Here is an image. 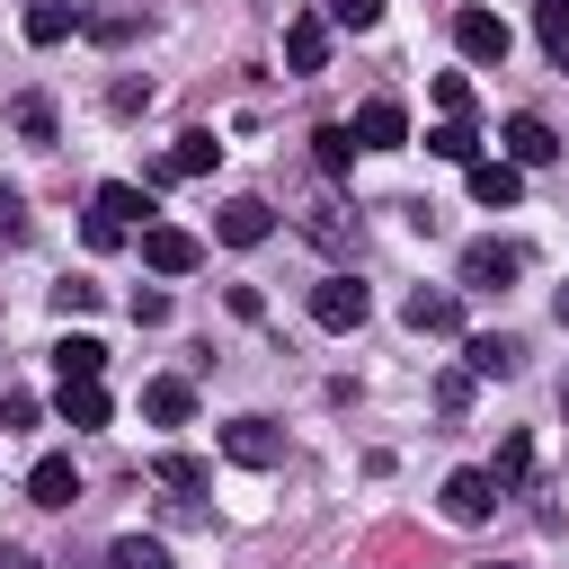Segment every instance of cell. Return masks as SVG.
<instances>
[{"instance_id": "cell-5", "label": "cell", "mask_w": 569, "mask_h": 569, "mask_svg": "<svg viewBox=\"0 0 569 569\" xmlns=\"http://www.w3.org/2000/svg\"><path fill=\"white\" fill-rule=\"evenodd\" d=\"M347 133H356V151H409V107L400 98H365Z\"/></svg>"}, {"instance_id": "cell-4", "label": "cell", "mask_w": 569, "mask_h": 569, "mask_svg": "<svg viewBox=\"0 0 569 569\" xmlns=\"http://www.w3.org/2000/svg\"><path fill=\"white\" fill-rule=\"evenodd\" d=\"M222 453H231L240 471H276V462H284V427H276V418H231V427H222Z\"/></svg>"}, {"instance_id": "cell-29", "label": "cell", "mask_w": 569, "mask_h": 569, "mask_svg": "<svg viewBox=\"0 0 569 569\" xmlns=\"http://www.w3.org/2000/svg\"><path fill=\"white\" fill-rule=\"evenodd\" d=\"M9 124H18V133H27V142H53V107H44V98H36V89H27V98H18V107H9Z\"/></svg>"}, {"instance_id": "cell-21", "label": "cell", "mask_w": 569, "mask_h": 569, "mask_svg": "<svg viewBox=\"0 0 569 569\" xmlns=\"http://www.w3.org/2000/svg\"><path fill=\"white\" fill-rule=\"evenodd\" d=\"M62 36H80V0H36L27 9V44H62Z\"/></svg>"}, {"instance_id": "cell-17", "label": "cell", "mask_w": 569, "mask_h": 569, "mask_svg": "<svg viewBox=\"0 0 569 569\" xmlns=\"http://www.w3.org/2000/svg\"><path fill=\"white\" fill-rule=\"evenodd\" d=\"M27 498H36V507H71V498H80V471H71V453H44V462L27 471Z\"/></svg>"}, {"instance_id": "cell-31", "label": "cell", "mask_w": 569, "mask_h": 569, "mask_svg": "<svg viewBox=\"0 0 569 569\" xmlns=\"http://www.w3.org/2000/svg\"><path fill=\"white\" fill-rule=\"evenodd\" d=\"M436 107H445V116H471V80H462V71H436Z\"/></svg>"}, {"instance_id": "cell-3", "label": "cell", "mask_w": 569, "mask_h": 569, "mask_svg": "<svg viewBox=\"0 0 569 569\" xmlns=\"http://www.w3.org/2000/svg\"><path fill=\"white\" fill-rule=\"evenodd\" d=\"M516 276H525V249H516V240H471V249H462V284H471V293H507Z\"/></svg>"}, {"instance_id": "cell-26", "label": "cell", "mask_w": 569, "mask_h": 569, "mask_svg": "<svg viewBox=\"0 0 569 569\" xmlns=\"http://www.w3.org/2000/svg\"><path fill=\"white\" fill-rule=\"evenodd\" d=\"M107 569H178V560H169V542H151V533H124V542L107 551Z\"/></svg>"}, {"instance_id": "cell-10", "label": "cell", "mask_w": 569, "mask_h": 569, "mask_svg": "<svg viewBox=\"0 0 569 569\" xmlns=\"http://www.w3.org/2000/svg\"><path fill=\"white\" fill-rule=\"evenodd\" d=\"M400 320H409L418 338H453V329H462V293H445V284H418V293L400 302Z\"/></svg>"}, {"instance_id": "cell-8", "label": "cell", "mask_w": 569, "mask_h": 569, "mask_svg": "<svg viewBox=\"0 0 569 569\" xmlns=\"http://www.w3.org/2000/svg\"><path fill=\"white\" fill-rule=\"evenodd\" d=\"M365 311H373V293H365L356 276H320V284H311V320H320V329H356Z\"/></svg>"}, {"instance_id": "cell-30", "label": "cell", "mask_w": 569, "mask_h": 569, "mask_svg": "<svg viewBox=\"0 0 569 569\" xmlns=\"http://www.w3.org/2000/svg\"><path fill=\"white\" fill-rule=\"evenodd\" d=\"M53 311H62V320H71V311H98V284H89V276H62V284H53Z\"/></svg>"}, {"instance_id": "cell-20", "label": "cell", "mask_w": 569, "mask_h": 569, "mask_svg": "<svg viewBox=\"0 0 569 569\" xmlns=\"http://www.w3.org/2000/svg\"><path fill=\"white\" fill-rule=\"evenodd\" d=\"M151 480H160V489H169V498H187V507H196V498H204V489H213V471H204V462H196V453H160V462H151Z\"/></svg>"}, {"instance_id": "cell-38", "label": "cell", "mask_w": 569, "mask_h": 569, "mask_svg": "<svg viewBox=\"0 0 569 569\" xmlns=\"http://www.w3.org/2000/svg\"><path fill=\"white\" fill-rule=\"evenodd\" d=\"M489 569H516V560H489Z\"/></svg>"}, {"instance_id": "cell-7", "label": "cell", "mask_w": 569, "mask_h": 569, "mask_svg": "<svg viewBox=\"0 0 569 569\" xmlns=\"http://www.w3.org/2000/svg\"><path fill=\"white\" fill-rule=\"evenodd\" d=\"M453 44H462V62H507V18L498 9H453Z\"/></svg>"}, {"instance_id": "cell-2", "label": "cell", "mask_w": 569, "mask_h": 569, "mask_svg": "<svg viewBox=\"0 0 569 569\" xmlns=\"http://www.w3.org/2000/svg\"><path fill=\"white\" fill-rule=\"evenodd\" d=\"M329 27H338V18H320V9H293V18H284V71H293V80L329 71Z\"/></svg>"}, {"instance_id": "cell-18", "label": "cell", "mask_w": 569, "mask_h": 569, "mask_svg": "<svg viewBox=\"0 0 569 569\" xmlns=\"http://www.w3.org/2000/svg\"><path fill=\"white\" fill-rule=\"evenodd\" d=\"M293 231L320 240V249H356V213L347 204H311V213H293Z\"/></svg>"}, {"instance_id": "cell-19", "label": "cell", "mask_w": 569, "mask_h": 569, "mask_svg": "<svg viewBox=\"0 0 569 569\" xmlns=\"http://www.w3.org/2000/svg\"><path fill=\"white\" fill-rule=\"evenodd\" d=\"M53 373H62V382H98V373H107V347H98L89 329H71V338L53 347Z\"/></svg>"}, {"instance_id": "cell-15", "label": "cell", "mask_w": 569, "mask_h": 569, "mask_svg": "<svg viewBox=\"0 0 569 569\" xmlns=\"http://www.w3.org/2000/svg\"><path fill=\"white\" fill-rule=\"evenodd\" d=\"M516 196H525V169H516V160H471V204L507 213Z\"/></svg>"}, {"instance_id": "cell-12", "label": "cell", "mask_w": 569, "mask_h": 569, "mask_svg": "<svg viewBox=\"0 0 569 569\" xmlns=\"http://www.w3.org/2000/svg\"><path fill=\"white\" fill-rule=\"evenodd\" d=\"M142 27H151L142 0H89V9H80V36H98V44H133Z\"/></svg>"}, {"instance_id": "cell-35", "label": "cell", "mask_w": 569, "mask_h": 569, "mask_svg": "<svg viewBox=\"0 0 569 569\" xmlns=\"http://www.w3.org/2000/svg\"><path fill=\"white\" fill-rule=\"evenodd\" d=\"M0 231H9V240L27 231V204H18V187H0Z\"/></svg>"}, {"instance_id": "cell-28", "label": "cell", "mask_w": 569, "mask_h": 569, "mask_svg": "<svg viewBox=\"0 0 569 569\" xmlns=\"http://www.w3.org/2000/svg\"><path fill=\"white\" fill-rule=\"evenodd\" d=\"M462 356H471V373H489V382H498V373H516V356H525V347H516V338H471Z\"/></svg>"}, {"instance_id": "cell-11", "label": "cell", "mask_w": 569, "mask_h": 569, "mask_svg": "<svg viewBox=\"0 0 569 569\" xmlns=\"http://www.w3.org/2000/svg\"><path fill=\"white\" fill-rule=\"evenodd\" d=\"M436 498H445V516H453V525H489L498 480H489V471H445V489H436Z\"/></svg>"}, {"instance_id": "cell-37", "label": "cell", "mask_w": 569, "mask_h": 569, "mask_svg": "<svg viewBox=\"0 0 569 569\" xmlns=\"http://www.w3.org/2000/svg\"><path fill=\"white\" fill-rule=\"evenodd\" d=\"M551 311H560V329H569V284H560V293H551Z\"/></svg>"}, {"instance_id": "cell-34", "label": "cell", "mask_w": 569, "mask_h": 569, "mask_svg": "<svg viewBox=\"0 0 569 569\" xmlns=\"http://www.w3.org/2000/svg\"><path fill=\"white\" fill-rule=\"evenodd\" d=\"M133 320H142V329H160V320H169V293H151V284H142V293H133Z\"/></svg>"}, {"instance_id": "cell-6", "label": "cell", "mask_w": 569, "mask_h": 569, "mask_svg": "<svg viewBox=\"0 0 569 569\" xmlns=\"http://www.w3.org/2000/svg\"><path fill=\"white\" fill-rule=\"evenodd\" d=\"M142 267H151V276H196V267H204V240L178 231V222H151V231H142Z\"/></svg>"}, {"instance_id": "cell-36", "label": "cell", "mask_w": 569, "mask_h": 569, "mask_svg": "<svg viewBox=\"0 0 569 569\" xmlns=\"http://www.w3.org/2000/svg\"><path fill=\"white\" fill-rule=\"evenodd\" d=\"M0 569H36V560H27V551H9V542H0Z\"/></svg>"}, {"instance_id": "cell-27", "label": "cell", "mask_w": 569, "mask_h": 569, "mask_svg": "<svg viewBox=\"0 0 569 569\" xmlns=\"http://www.w3.org/2000/svg\"><path fill=\"white\" fill-rule=\"evenodd\" d=\"M311 160H320L329 178H347V160H356V133H347V124H320V133H311Z\"/></svg>"}, {"instance_id": "cell-9", "label": "cell", "mask_w": 569, "mask_h": 569, "mask_svg": "<svg viewBox=\"0 0 569 569\" xmlns=\"http://www.w3.org/2000/svg\"><path fill=\"white\" fill-rule=\"evenodd\" d=\"M267 231H276V204H267V196H231V204L213 213V240H231V249H258Z\"/></svg>"}, {"instance_id": "cell-25", "label": "cell", "mask_w": 569, "mask_h": 569, "mask_svg": "<svg viewBox=\"0 0 569 569\" xmlns=\"http://www.w3.org/2000/svg\"><path fill=\"white\" fill-rule=\"evenodd\" d=\"M533 36H542V53L569 71V0H533Z\"/></svg>"}, {"instance_id": "cell-22", "label": "cell", "mask_w": 569, "mask_h": 569, "mask_svg": "<svg viewBox=\"0 0 569 569\" xmlns=\"http://www.w3.org/2000/svg\"><path fill=\"white\" fill-rule=\"evenodd\" d=\"M427 151H436V160H453V169H471V160H480V133H471V116H445V124L427 133Z\"/></svg>"}, {"instance_id": "cell-13", "label": "cell", "mask_w": 569, "mask_h": 569, "mask_svg": "<svg viewBox=\"0 0 569 569\" xmlns=\"http://www.w3.org/2000/svg\"><path fill=\"white\" fill-rule=\"evenodd\" d=\"M498 142H507V160H516V169L560 160V142H551V124H542V116H507V124H498Z\"/></svg>"}, {"instance_id": "cell-23", "label": "cell", "mask_w": 569, "mask_h": 569, "mask_svg": "<svg viewBox=\"0 0 569 569\" xmlns=\"http://www.w3.org/2000/svg\"><path fill=\"white\" fill-rule=\"evenodd\" d=\"M62 418H71V427H107V418H116L107 382H62Z\"/></svg>"}, {"instance_id": "cell-14", "label": "cell", "mask_w": 569, "mask_h": 569, "mask_svg": "<svg viewBox=\"0 0 569 569\" xmlns=\"http://www.w3.org/2000/svg\"><path fill=\"white\" fill-rule=\"evenodd\" d=\"M222 160V142H213V124H187L178 142H169V160H160V178H204Z\"/></svg>"}, {"instance_id": "cell-1", "label": "cell", "mask_w": 569, "mask_h": 569, "mask_svg": "<svg viewBox=\"0 0 569 569\" xmlns=\"http://www.w3.org/2000/svg\"><path fill=\"white\" fill-rule=\"evenodd\" d=\"M133 222L151 231V196H142V187H124V178H107V187L89 196V249H116Z\"/></svg>"}, {"instance_id": "cell-32", "label": "cell", "mask_w": 569, "mask_h": 569, "mask_svg": "<svg viewBox=\"0 0 569 569\" xmlns=\"http://www.w3.org/2000/svg\"><path fill=\"white\" fill-rule=\"evenodd\" d=\"M9 427H36V391H0V436Z\"/></svg>"}, {"instance_id": "cell-24", "label": "cell", "mask_w": 569, "mask_h": 569, "mask_svg": "<svg viewBox=\"0 0 569 569\" xmlns=\"http://www.w3.org/2000/svg\"><path fill=\"white\" fill-rule=\"evenodd\" d=\"M489 480H498V489H525V480H533V436H525V427H516V436H498Z\"/></svg>"}, {"instance_id": "cell-16", "label": "cell", "mask_w": 569, "mask_h": 569, "mask_svg": "<svg viewBox=\"0 0 569 569\" xmlns=\"http://www.w3.org/2000/svg\"><path fill=\"white\" fill-rule=\"evenodd\" d=\"M142 418H151V427H187V418H196V391H187L178 373H160V382H142Z\"/></svg>"}, {"instance_id": "cell-33", "label": "cell", "mask_w": 569, "mask_h": 569, "mask_svg": "<svg viewBox=\"0 0 569 569\" xmlns=\"http://www.w3.org/2000/svg\"><path fill=\"white\" fill-rule=\"evenodd\" d=\"M329 18H338V27H373V18H382V0H329Z\"/></svg>"}]
</instances>
